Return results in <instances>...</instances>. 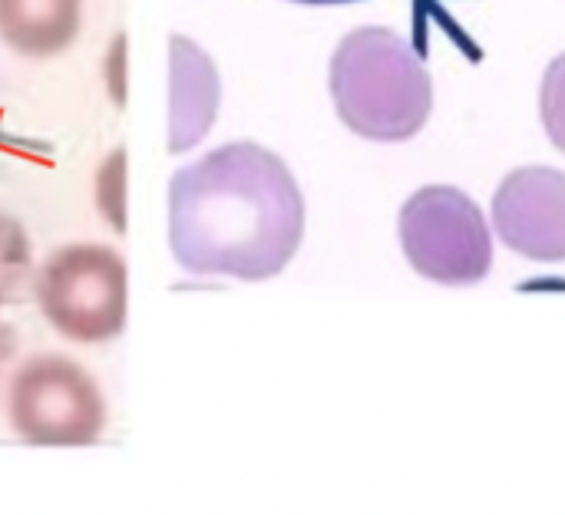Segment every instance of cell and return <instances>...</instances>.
<instances>
[{"label": "cell", "mask_w": 565, "mask_h": 515, "mask_svg": "<svg viewBox=\"0 0 565 515\" xmlns=\"http://www.w3.org/2000/svg\"><path fill=\"white\" fill-rule=\"evenodd\" d=\"M305 238L301 189L271 149L235 139L169 182V248L195 278L268 281Z\"/></svg>", "instance_id": "6da1fadb"}, {"label": "cell", "mask_w": 565, "mask_h": 515, "mask_svg": "<svg viewBox=\"0 0 565 515\" xmlns=\"http://www.w3.org/2000/svg\"><path fill=\"white\" fill-rule=\"evenodd\" d=\"M328 83L341 122L374 142L417 136L434 106V83L424 60L387 26L351 30L331 56Z\"/></svg>", "instance_id": "7a4b0ae2"}, {"label": "cell", "mask_w": 565, "mask_h": 515, "mask_svg": "<svg viewBox=\"0 0 565 515\" xmlns=\"http://www.w3.org/2000/svg\"><path fill=\"white\" fill-rule=\"evenodd\" d=\"M33 298L43 321L73 344H106L122 334L129 314V271L116 248L70 242L33 271Z\"/></svg>", "instance_id": "3957f363"}, {"label": "cell", "mask_w": 565, "mask_h": 515, "mask_svg": "<svg viewBox=\"0 0 565 515\" xmlns=\"http://www.w3.org/2000/svg\"><path fill=\"white\" fill-rule=\"evenodd\" d=\"M7 417L30 447H93L106 433L109 407L83 364L63 354H33L10 377Z\"/></svg>", "instance_id": "277c9868"}, {"label": "cell", "mask_w": 565, "mask_h": 515, "mask_svg": "<svg viewBox=\"0 0 565 515\" xmlns=\"http://www.w3.org/2000/svg\"><path fill=\"white\" fill-rule=\"evenodd\" d=\"M401 245L411 268L440 285H477L493 265L480 205L450 185H427L404 202Z\"/></svg>", "instance_id": "5b68a950"}, {"label": "cell", "mask_w": 565, "mask_h": 515, "mask_svg": "<svg viewBox=\"0 0 565 515\" xmlns=\"http://www.w3.org/2000/svg\"><path fill=\"white\" fill-rule=\"evenodd\" d=\"M493 225L513 251L533 261H565V172L523 165L493 199Z\"/></svg>", "instance_id": "8992f818"}, {"label": "cell", "mask_w": 565, "mask_h": 515, "mask_svg": "<svg viewBox=\"0 0 565 515\" xmlns=\"http://www.w3.org/2000/svg\"><path fill=\"white\" fill-rule=\"evenodd\" d=\"M218 69L212 56L189 36L169 40V152L199 146L218 116Z\"/></svg>", "instance_id": "52a82bcc"}, {"label": "cell", "mask_w": 565, "mask_h": 515, "mask_svg": "<svg viewBox=\"0 0 565 515\" xmlns=\"http://www.w3.org/2000/svg\"><path fill=\"white\" fill-rule=\"evenodd\" d=\"M83 33V0H0V40L23 60H53Z\"/></svg>", "instance_id": "ba28073f"}, {"label": "cell", "mask_w": 565, "mask_h": 515, "mask_svg": "<svg viewBox=\"0 0 565 515\" xmlns=\"http://www.w3.org/2000/svg\"><path fill=\"white\" fill-rule=\"evenodd\" d=\"M33 275L30 235L10 212H0V308L17 304Z\"/></svg>", "instance_id": "9c48e42d"}, {"label": "cell", "mask_w": 565, "mask_h": 515, "mask_svg": "<svg viewBox=\"0 0 565 515\" xmlns=\"http://www.w3.org/2000/svg\"><path fill=\"white\" fill-rule=\"evenodd\" d=\"M96 212L116 235H126V149H113L96 169Z\"/></svg>", "instance_id": "30bf717a"}, {"label": "cell", "mask_w": 565, "mask_h": 515, "mask_svg": "<svg viewBox=\"0 0 565 515\" xmlns=\"http://www.w3.org/2000/svg\"><path fill=\"white\" fill-rule=\"evenodd\" d=\"M540 116H543V126L553 139V146L565 152V53L556 56L543 76V86H540Z\"/></svg>", "instance_id": "8fae6325"}, {"label": "cell", "mask_w": 565, "mask_h": 515, "mask_svg": "<svg viewBox=\"0 0 565 515\" xmlns=\"http://www.w3.org/2000/svg\"><path fill=\"white\" fill-rule=\"evenodd\" d=\"M103 83L116 109H126V33H116L103 53Z\"/></svg>", "instance_id": "7c38bea8"}, {"label": "cell", "mask_w": 565, "mask_h": 515, "mask_svg": "<svg viewBox=\"0 0 565 515\" xmlns=\"http://www.w3.org/2000/svg\"><path fill=\"white\" fill-rule=\"evenodd\" d=\"M17 344H20V337H17V331L10 328V324H0V367L13 357V351H17Z\"/></svg>", "instance_id": "4fadbf2b"}, {"label": "cell", "mask_w": 565, "mask_h": 515, "mask_svg": "<svg viewBox=\"0 0 565 515\" xmlns=\"http://www.w3.org/2000/svg\"><path fill=\"white\" fill-rule=\"evenodd\" d=\"M305 7H344V3H358V0H295Z\"/></svg>", "instance_id": "5bb4252c"}]
</instances>
